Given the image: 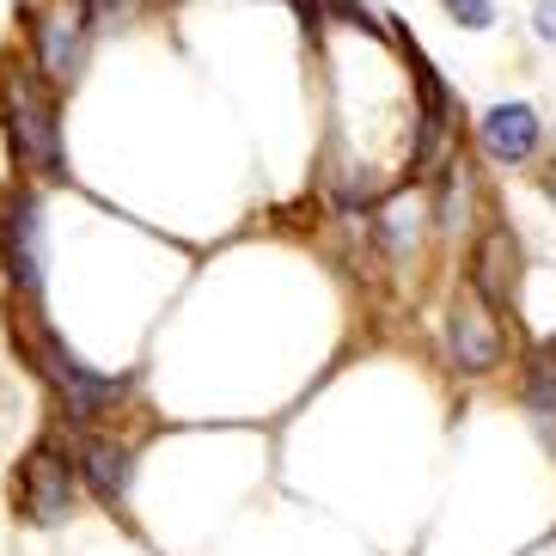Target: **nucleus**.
Segmentation results:
<instances>
[{"label": "nucleus", "mask_w": 556, "mask_h": 556, "mask_svg": "<svg viewBox=\"0 0 556 556\" xmlns=\"http://www.w3.org/2000/svg\"><path fill=\"white\" fill-rule=\"evenodd\" d=\"M0 123H7V148L25 172L67 178L62 116L50 104V86L31 74V62H0Z\"/></svg>", "instance_id": "1"}, {"label": "nucleus", "mask_w": 556, "mask_h": 556, "mask_svg": "<svg viewBox=\"0 0 556 556\" xmlns=\"http://www.w3.org/2000/svg\"><path fill=\"white\" fill-rule=\"evenodd\" d=\"M18 343H25V355H37L31 367L50 379L55 392H62V409L74 416V422H92V416H104L116 397L129 392V379H111V374H92V367H80V361L67 355V349L55 343L43 325H31Z\"/></svg>", "instance_id": "2"}, {"label": "nucleus", "mask_w": 556, "mask_h": 556, "mask_svg": "<svg viewBox=\"0 0 556 556\" xmlns=\"http://www.w3.org/2000/svg\"><path fill=\"white\" fill-rule=\"evenodd\" d=\"M0 269L25 300L43 294V202L31 184L0 190Z\"/></svg>", "instance_id": "3"}, {"label": "nucleus", "mask_w": 556, "mask_h": 556, "mask_svg": "<svg viewBox=\"0 0 556 556\" xmlns=\"http://www.w3.org/2000/svg\"><path fill=\"white\" fill-rule=\"evenodd\" d=\"M13 502L31 526H62L67 514H74V458L55 441H37L31 453L18 458Z\"/></svg>", "instance_id": "4"}, {"label": "nucleus", "mask_w": 556, "mask_h": 556, "mask_svg": "<svg viewBox=\"0 0 556 556\" xmlns=\"http://www.w3.org/2000/svg\"><path fill=\"white\" fill-rule=\"evenodd\" d=\"M86 25H92V7L86 0H55L43 18H31V37H37V74L50 86H67L74 74H80V62H86Z\"/></svg>", "instance_id": "5"}, {"label": "nucleus", "mask_w": 556, "mask_h": 556, "mask_svg": "<svg viewBox=\"0 0 556 556\" xmlns=\"http://www.w3.org/2000/svg\"><path fill=\"white\" fill-rule=\"evenodd\" d=\"M446 361H453L458 374H495L507 361V330L483 300H458L446 312Z\"/></svg>", "instance_id": "6"}, {"label": "nucleus", "mask_w": 556, "mask_h": 556, "mask_svg": "<svg viewBox=\"0 0 556 556\" xmlns=\"http://www.w3.org/2000/svg\"><path fill=\"white\" fill-rule=\"evenodd\" d=\"M477 148L490 153L495 165H526L532 153L544 148V116L532 111L526 99L490 104V111L477 116Z\"/></svg>", "instance_id": "7"}, {"label": "nucleus", "mask_w": 556, "mask_h": 556, "mask_svg": "<svg viewBox=\"0 0 556 556\" xmlns=\"http://www.w3.org/2000/svg\"><path fill=\"white\" fill-rule=\"evenodd\" d=\"M514 281H520V245L507 227H490L477 239V257H471V294L483 306H507L514 300Z\"/></svg>", "instance_id": "8"}, {"label": "nucleus", "mask_w": 556, "mask_h": 556, "mask_svg": "<svg viewBox=\"0 0 556 556\" xmlns=\"http://www.w3.org/2000/svg\"><path fill=\"white\" fill-rule=\"evenodd\" d=\"M74 471L86 477V490L99 495V502H123L129 495V471H135V458L123 441H111V434H86L80 441V458H74Z\"/></svg>", "instance_id": "9"}, {"label": "nucleus", "mask_w": 556, "mask_h": 556, "mask_svg": "<svg viewBox=\"0 0 556 556\" xmlns=\"http://www.w3.org/2000/svg\"><path fill=\"white\" fill-rule=\"evenodd\" d=\"M520 397H526V409H532V422L556 441V343H539V355H532V367H526Z\"/></svg>", "instance_id": "10"}, {"label": "nucleus", "mask_w": 556, "mask_h": 556, "mask_svg": "<svg viewBox=\"0 0 556 556\" xmlns=\"http://www.w3.org/2000/svg\"><path fill=\"white\" fill-rule=\"evenodd\" d=\"M446 18L453 25H465V31H490L495 25V0H441Z\"/></svg>", "instance_id": "11"}, {"label": "nucleus", "mask_w": 556, "mask_h": 556, "mask_svg": "<svg viewBox=\"0 0 556 556\" xmlns=\"http://www.w3.org/2000/svg\"><path fill=\"white\" fill-rule=\"evenodd\" d=\"M532 31H539L544 43H556V0H539V7H532Z\"/></svg>", "instance_id": "12"}]
</instances>
